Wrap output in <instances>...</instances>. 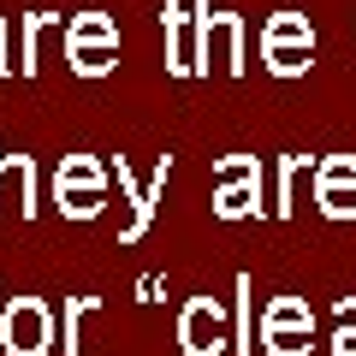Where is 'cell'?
Returning a JSON list of instances; mask_svg holds the SVG:
<instances>
[{
  "label": "cell",
  "mask_w": 356,
  "mask_h": 356,
  "mask_svg": "<svg viewBox=\"0 0 356 356\" xmlns=\"http://www.w3.org/2000/svg\"><path fill=\"white\" fill-rule=\"evenodd\" d=\"M166 172H172V154H161V166H154V178H149V184H137V172H131V161H125V154H119V161H113L119 196H125V202H131V226L119 232V238H125V243H137L143 232L154 226V208H161V196H166Z\"/></svg>",
  "instance_id": "cell-4"
},
{
  "label": "cell",
  "mask_w": 356,
  "mask_h": 356,
  "mask_svg": "<svg viewBox=\"0 0 356 356\" xmlns=\"http://www.w3.org/2000/svg\"><path fill=\"white\" fill-rule=\"evenodd\" d=\"M0 344L6 356H48L54 350V315L42 297H13L0 309Z\"/></svg>",
  "instance_id": "cell-2"
},
{
  "label": "cell",
  "mask_w": 356,
  "mask_h": 356,
  "mask_svg": "<svg viewBox=\"0 0 356 356\" xmlns=\"http://www.w3.org/2000/svg\"><path fill=\"white\" fill-rule=\"evenodd\" d=\"M315 208L327 220H356V184H315Z\"/></svg>",
  "instance_id": "cell-19"
},
{
  "label": "cell",
  "mask_w": 356,
  "mask_h": 356,
  "mask_svg": "<svg viewBox=\"0 0 356 356\" xmlns=\"http://www.w3.org/2000/svg\"><path fill=\"white\" fill-rule=\"evenodd\" d=\"M0 72H6V24H0Z\"/></svg>",
  "instance_id": "cell-25"
},
{
  "label": "cell",
  "mask_w": 356,
  "mask_h": 356,
  "mask_svg": "<svg viewBox=\"0 0 356 356\" xmlns=\"http://www.w3.org/2000/svg\"><path fill=\"white\" fill-rule=\"evenodd\" d=\"M65 42H119V24L107 13H77L65 24Z\"/></svg>",
  "instance_id": "cell-18"
},
{
  "label": "cell",
  "mask_w": 356,
  "mask_h": 356,
  "mask_svg": "<svg viewBox=\"0 0 356 356\" xmlns=\"http://www.w3.org/2000/svg\"><path fill=\"white\" fill-rule=\"evenodd\" d=\"M273 42H315V24L303 13H273L261 24V48H273Z\"/></svg>",
  "instance_id": "cell-15"
},
{
  "label": "cell",
  "mask_w": 356,
  "mask_h": 356,
  "mask_svg": "<svg viewBox=\"0 0 356 356\" xmlns=\"http://www.w3.org/2000/svg\"><path fill=\"white\" fill-rule=\"evenodd\" d=\"M309 178L315 184H356V154H321Z\"/></svg>",
  "instance_id": "cell-21"
},
{
  "label": "cell",
  "mask_w": 356,
  "mask_h": 356,
  "mask_svg": "<svg viewBox=\"0 0 356 356\" xmlns=\"http://www.w3.org/2000/svg\"><path fill=\"white\" fill-rule=\"evenodd\" d=\"M261 60L273 77H303L315 65V42H273V48H261Z\"/></svg>",
  "instance_id": "cell-12"
},
{
  "label": "cell",
  "mask_w": 356,
  "mask_h": 356,
  "mask_svg": "<svg viewBox=\"0 0 356 356\" xmlns=\"http://www.w3.org/2000/svg\"><path fill=\"white\" fill-rule=\"evenodd\" d=\"M54 202L65 220H95L107 208V184H54Z\"/></svg>",
  "instance_id": "cell-10"
},
{
  "label": "cell",
  "mask_w": 356,
  "mask_h": 356,
  "mask_svg": "<svg viewBox=\"0 0 356 356\" xmlns=\"http://www.w3.org/2000/svg\"><path fill=\"white\" fill-rule=\"evenodd\" d=\"M261 178V161L255 154H226V161H214V191L220 184H255Z\"/></svg>",
  "instance_id": "cell-20"
},
{
  "label": "cell",
  "mask_w": 356,
  "mask_h": 356,
  "mask_svg": "<svg viewBox=\"0 0 356 356\" xmlns=\"http://www.w3.org/2000/svg\"><path fill=\"white\" fill-rule=\"evenodd\" d=\"M332 356H356V327H332Z\"/></svg>",
  "instance_id": "cell-23"
},
{
  "label": "cell",
  "mask_w": 356,
  "mask_h": 356,
  "mask_svg": "<svg viewBox=\"0 0 356 356\" xmlns=\"http://www.w3.org/2000/svg\"><path fill=\"white\" fill-rule=\"evenodd\" d=\"M196 6V36H202V72H214V60H220V72L226 77H243V18L238 13H214V0H191Z\"/></svg>",
  "instance_id": "cell-1"
},
{
  "label": "cell",
  "mask_w": 356,
  "mask_h": 356,
  "mask_svg": "<svg viewBox=\"0 0 356 356\" xmlns=\"http://www.w3.org/2000/svg\"><path fill=\"white\" fill-rule=\"evenodd\" d=\"M54 184H107V166L95 161V154H65V161L54 166Z\"/></svg>",
  "instance_id": "cell-17"
},
{
  "label": "cell",
  "mask_w": 356,
  "mask_h": 356,
  "mask_svg": "<svg viewBox=\"0 0 356 356\" xmlns=\"http://www.w3.org/2000/svg\"><path fill=\"white\" fill-rule=\"evenodd\" d=\"M303 172H315L309 154H285V161H280V202H273V214H280V220H291L297 202H303Z\"/></svg>",
  "instance_id": "cell-11"
},
{
  "label": "cell",
  "mask_w": 356,
  "mask_h": 356,
  "mask_svg": "<svg viewBox=\"0 0 356 356\" xmlns=\"http://www.w3.org/2000/svg\"><path fill=\"white\" fill-rule=\"evenodd\" d=\"M102 309V297H72L60 321V356H83V321Z\"/></svg>",
  "instance_id": "cell-13"
},
{
  "label": "cell",
  "mask_w": 356,
  "mask_h": 356,
  "mask_svg": "<svg viewBox=\"0 0 356 356\" xmlns=\"http://www.w3.org/2000/svg\"><path fill=\"white\" fill-rule=\"evenodd\" d=\"M178 344H184V356H220V350H232L226 303H220V297H191L184 315H178Z\"/></svg>",
  "instance_id": "cell-3"
},
{
  "label": "cell",
  "mask_w": 356,
  "mask_h": 356,
  "mask_svg": "<svg viewBox=\"0 0 356 356\" xmlns=\"http://www.w3.org/2000/svg\"><path fill=\"white\" fill-rule=\"evenodd\" d=\"M48 30H54V13H30L24 18V77H36V48H42Z\"/></svg>",
  "instance_id": "cell-22"
},
{
  "label": "cell",
  "mask_w": 356,
  "mask_h": 356,
  "mask_svg": "<svg viewBox=\"0 0 356 356\" xmlns=\"http://www.w3.org/2000/svg\"><path fill=\"white\" fill-rule=\"evenodd\" d=\"M161 24H166V77H202V36H196V18L184 13V0H166Z\"/></svg>",
  "instance_id": "cell-5"
},
{
  "label": "cell",
  "mask_w": 356,
  "mask_h": 356,
  "mask_svg": "<svg viewBox=\"0 0 356 356\" xmlns=\"http://www.w3.org/2000/svg\"><path fill=\"white\" fill-rule=\"evenodd\" d=\"M238 303H232V356H255V280L238 273Z\"/></svg>",
  "instance_id": "cell-7"
},
{
  "label": "cell",
  "mask_w": 356,
  "mask_h": 356,
  "mask_svg": "<svg viewBox=\"0 0 356 356\" xmlns=\"http://www.w3.org/2000/svg\"><path fill=\"white\" fill-rule=\"evenodd\" d=\"M332 327H356V297H339V309H332Z\"/></svg>",
  "instance_id": "cell-24"
},
{
  "label": "cell",
  "mask_w": 356,
  "mask_h": 356,
  "mask_svg": "<svg viewBox=\"0 0 356 356\" xmlns=\"http://www.w3.org/2000/svg\"><path fill=\"white\" fill-rule=\"evenodd\" d=\"M214 220H261V178L255 184H220L214 191Z\"/></svg>",
  "instance_id": "cell-8"
},
{
  "label": "cell",
  "mask_w": 356,
  "mask_h": 356,
  "mask_svg": "<svg viewBox=\"0 0 356 356\" xmlns=\"http://www.w3.org/2000/svg\"><path fill=\"white\" fill-rule=\"evenodd\" d=\"M261 350L267 356H309L315 350V327H273V332H261Z\"/></svg>",
  "instance_id": "cell-16"
},
{
  "label": "cell",
  "mask_w": 356,
  "mask_h": 356,
  "mask_svg": "<svg viewBox=\"0 0 356 356\" xmlns=\"http://www.w3.org/2000/svg\"><path fill=\"white\" fill-rule=\"evenodd\" d=\"M273 327H315V309L303 297H273L261 309V332H273Z\"/></svg>",
  "instance_id": "cell-14"
},
{
  "label": "cell",
  "mask_w": 356,
  "mask_h": 356,
  "mask_svg": "<svg viewBox=\"0 0 356 356\" xmlns=\"http://www.w3.org/2000/svg\"><path fill=\"white\" fill-rule=\"evenodd\" d=\"M13 208H24V220L36 214V166H30V154L0 149V214H13Z\"/></svg>",
  "instance_id": "cell-6"
},
{
  "label": "cell",
  "mask_w": 356,
  "mask_h": 356,
  "mask_svg": "<svg viewBox=\"0 0 356 356\" xmlns=\"http://www.w3.org/2000/svg\"><path fill=\"white\" fill-rule=\"evenodd\" d=\"M65 60L77 77H107L119 65V42H65Z\"/></svg>",
  "instance_id": "cell-9"
}]
</instances>
